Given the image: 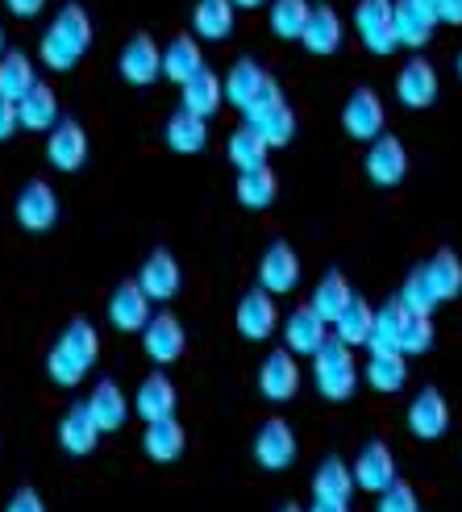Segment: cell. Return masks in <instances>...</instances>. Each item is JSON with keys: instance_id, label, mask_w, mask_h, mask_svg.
<instances>
[{"instance_id": "38", "label": "cell", "mask_w": 462, "mask_h": 512, "mask_svg": "<svg viewBox=\"0 0 462 512\" xmlns=\"http://www.w3.org/2000/svg\"><path fill=\"white\" fill-rule=\"evenodd\" d=\"M350 492H354V471L342 463L338 454H329L325 463L317 467V475H313V496L317 500H346L350 504Z\"/></svg>"}, {"instance_id": "48", "label": "cell", "mask_w": 462, "mask_h": 512, "mask_svg": "<svg viewBox=\"0 0 462 512\" xmlns=\"http://www.w3.org/2000/svg\"><path fill=\"white\" fill-rule=\"evenodd\" d=\"M5 512H46V504H42V496L34 488H17L13 500L5 504Z\"/></svg>"}, {"instance_id": "46", "label": "cell", "mask_w": 462, "mask_h": 512, "mask_svg": "<svg viewBox=\"0 0 462 512\" xmlns=\"http://www.w3.org/2000/svg\"><path fill=\"white\" fill-rule=\"evenodd\" d=\"M379 512H417V492L404 479H396L388 492L379 496Z\"/></svg>"}, {"instance_id": "52", "label": "cell", "mask_w": 462, "mask_h": 512, "mask_svg": "<svg viewBox=\"0 0 462 512\" xmlns=\"http://www.w3.org/2000/svg\"><path fill=\"white\" fill-rule=\"evenodd\" d=\"M304 512H350L346 500H313V508H304Z\"/></svg>"}, {"instance_id": "41", "label": "cell", "mask_w": 462, "mask_h": 512, "mask_svg": "<svg viewBox=\"0 0 462 512\" xmlns=\"http://www.w3.org/2000/svg\"><path fill=\"white\" fill-rule=\"evenodd\" d=\"M279 196V179L271 167H259V171H242L238 175V200L246 209H271Z\"/></svg>"}, {"instance_id": "47", "label": "cell", "mask_w": 462, "mask_h": 512, "mask_svg": "<svg viewBox=\"0 0 462 512\" xmlns=\"http://www.w3.org/2000/svg\"><path fill=\"white\" fill-rule=\"evenodd\" d=\"M279 100H284V92H279V84H275V75H267L263 80V88H259V96L250 100V109H246V121H254L259 113H267V109H275Z\"/></svg>"}, {"instance_id": "22", "label": "cell", "mask_w": 462, "mask_h": 512, "mask_svg": "<svg viewBox=\"0 0 462 512\" xmlns=\"http://www.w3.org/2000/svg\"><path fill=\"white\" fill-rule=\"evenodd\" d=\"M284 342H288L284 350H292V354H317L329 342V325L308 309V304H300L284 321Z\"/></svg>"}, {"instance_id": "3", "label": "cell", "mask_w": 462, "mask_h": 512, "mask_svg": "<svg viewBox=\"0 0 462 512\" xmlns=\"http://www.w3.org/2000/svg\"><path fill=\"white\" fill-rule=\"evenodd\" d=\"M313 379L325 400H350L358 388V363H354L350 346L329 334V342L313 354Z\"/></svg>"}, {"instance_id": "21", "label": "cell", "mask_w": 462, "mask_h": 512, "mask_svg": "<svg viewBox=\"0 0 462 512\" xmlns=\"http://www.w3.org/2000/svg\"><path fill=\"white\" fill-rule=\"evenodd\" d=\"M96 442H100V425H96V417H92L88 400L71 404L67 413H63V421H59V446H63L67 454H92Z\"/></svg>"}, {"instance_id": "14", "label": "cell", "mask_w": 462, "mask_h": 512, "mask_svg": "<svg viewBox=\"0 0 462 512\" xmlns=\"http://www.w3.org/2000/svg\"><path fill=\"white\" fill-rule=\"evenodd\" d=\"M363 167H367V175H371V184L396 188L400 179L408 175V150H404V142H400L396 134H383V138L371 142Z\"/></svg>"}, {"instance_id": "6", "label": "cell", "mask_w": 462, "mask_h": 512, "mask_svg": "<svg viewBox=\"0 0 462 512\" xmlns=\"http://www.w3.org/2000/svg\"><path fill=\"white\" fill-rule=\"evenodd\" d=\"M296 433L284 417H271L259 425V433H254V458H259L263 471H288L296 463Z\"/></svg>"}, {"instance_id": "10", "label": "cell", "mask_w": 462, "mask_h": 512, "mask_svg": "<svg viewBox=\"0 0 462 512\" xmlns=\"http://www.w3.org/2000/svg\"><path fill=\"white\" fill-rule=\"evenodd\" d=\"M117 67H121V75H125L130 84L146 88V84H154V80L163 75V50L154 46V38H150V34H134L130 42L121 46Z\"/></svg>"}, {"instance_id": "2", "label": "cell", "mask_w": 462, "mask_h": 512, "mask_svg": "<svg viewBox=\"0 0 462 512\" xmlns=\"http://www.w3.org/2000/svg\"><path fill=\"white\" fill-rule=\"evenodd\" d=\"M96 358H100V334H96V325L84 321V317H75L59 342L50 346L46 354V371L50 379L59 383V388H75V383H84V375L96 367Z\"/></svg>"}, {"instance_id": "50", "label": "cell", "mask_w": 462, "mask_h": 512, "mask_svg": "<svg viewBox=\"0 0 462 512\" xmlns=\"http://www.w3.org/2000/svg\"><path fill=\"white\" fill-rule=\"evenodd\" d=\"M433 9H438V21L462 25V0H433Z\"/></svg>"}, {"instance_id": "20", "label": "cell", "mask_w": 462, "mask_h": 512, "mask_svg": "<svg viewBox=\"0 0 462 512\" xmlns=\"http://www.w3.org/2000/svg\"><path fill=\"white\" fill-rule=\"evenodd\" d=\"M138 284L150 300H171L179 292V284H184V271H179L171 250H150V259L138 271Z\"/></svg>"}, {"instance_id": "15", "label": "cell", "mask_w": 462, "mask_h": 512, "mask_svg": "<svg viewBox=\"0 0 462 512\" xmlns=\"http://www.w3.org/2000/svg\"><path fill=\"white\" fill-rule=\"evenodd\" d=\"M408 429H413L421 442H438L450 429V404L438 388H421L417 400L408 404Z\"/></svg>"}, {"instance_id": "7", "label": "cell", "mask_w": 462, "mask_h": 512, "mask_svg": "<svg viewBox=\"0 0 462 512\" xmlns=\"http://www.w3.org/2000/svg\"><path fill=\"white\" fill-rule=\"evenodd\" d=\"M354 488H363V492H388L392 483L400 479L396 475V458H392V450H388V442H367L363 450H358V458H354Z\"/></svg>"}, {"instance_id": "28", "label": "cell", "mask_w": 462, "mask_h": 512, "mask_svg": "<svg viewBox=\"0 0 462 512\" xmlns=\"http://www.w3.org/2000/svg\"><path fill=\"white\" fill-rule=\"evenodd\" d=\"M200 71H204V55H200L196 38H192V34H175V38L167 42V50H163V75L184 88L188 80H196Z\"/></svg>"}, {"instance_id": "27", "label": "cell", "mask_w": 462, "mask_h": 512, "mask_svg": "<svg viewBox=\"0 0 462 512\" xmlns=\"http://www.w3.org/2000/svg\"><path fill=\"white\" fill-rule=\"evenodd\" d=\"M179 100H184V113H192V117H204L209 121L217 109H221V100H225V80L217 71H209L204 67L196 80H188L184 84V92H179Z\"/></svg>"}, {"instance_id": "54", "label": "cell", "mask_w": 462, "mask_h": 512, "mask_svg": "<svg viewBox=\"0 0 462 512\" xmlns=\"http://www.w3.org/2000/svg\"><path fill=\"white\" fill-rule=\"evenodd\" d=\"M0 59H5V30H0Z\"/></svg>"}, {"instance_id": "16", "label": "cell", "mask_w": 462, "mask_h": 512, "mask_svg": "<svg viewBox=\"0 0 462 512\" xmlns=\"http://www.w3.org/2000/svg\"><path fill=\"white\" fill-rule=\"evenodd\" d=\"M238 334L246 342H263L275 334V325H279V309H275V296L263 292V288H254L238 300Z\"/></svg>"}, {"instance_id": "53", "label": "cell", "mask_w": 462, "mask_h": 512, "mask_svg": "<svg viewBox=\"0 0 462 512\" xmlns=\"http://www.w3.org/2000/svg\"><path fill=\"white\" fill-rule=\"evenodd\" d=\"M263 0H234V9H259Z\"/></svg>"}, {"instance_id": "51", "label": "cell", "mask_w": 462, "mask_h": 512, "mask_svg": "<svg viewBox=\"0 0 462 512\" xmlns=\"http://www.w3.org/2000/svg\"><path fill=\"white\" fill-rule=\"evenodd\" d=\"M13 17H38L46 9V0H5Z\"/></svg>"}, {"instance_id": "39", "label": "cell", "mask_w": 462, "mask_h": 512, "mask_svg": "<svg viewBox=\"0 0 462 512\" xmlns=\"http://www.w3.org/2000/svg\"><path fill=\"white\" fill-rule=\"evenodd\" d=\"M167 146L179 150V155H196V150L209 146V125H204V117H192L179 109L171 121H167Z\"/></svg>"}, {"instance_id": "34", "label": "cell", "mask_w": 462, "mask_h": 512, "mask_svg": "<svg viewBox=\"0 0 462 512\" xmlns=\"http://www.w3.org/2000/svg\"><path fill=\"white\" fill-rule=\"evenodd\" d=\"M192 25H196V38H209V42L229 38L234 34V0H196Z\"/></svg>"}, {"instance_id": "17", "label": "cell", "mask_w": 462, "mask_h": 512, "mask_svg": "<svg viewBox=\"0 0 462 512\" xmlns=\"http://www.w3.org/2000/svg\"><path fill=\"white\" fill-rule=\"evenodd\" d=\"M46 159L55 171H80L84 159H88V134H84V125L80 121H59L55 130H50L46 138Z\"/></svg>"}, {"instance_id": "35", "label": "cell", "mask_w": 462, "mask_h": 512, "mask_svg": "<svg viewBox=\"0 0 462 512\" xmlns=\"http://www.w3.org/2000/svg\"><path fill=\"white\" fill-rule=\"evenodd\" d=\"M371 329H375V309L363 296H354L346 304V313L333 321V338L346 346H371Z\"/></svg>"}, {"instance_id": "4", "label": "cell", "mask_w": 462, "mask_h": 512, "mask_svg": "<svg viewBox=\"0 0 462 512\" xmlns=\"http://www.w3.org/2000/svg\"><path fill=\"white\" fill-rule=\"evenodd\" d=\"M354 30L367 50L392 55L396 42V0H358L354 5Z\"/></svg>"}, {"instance_id": "42", "label": "cell", "mask_w": 462, "mask_h": 512, "mask_svg": "<svg viewBox=\"0 0 462 512\" xmlns=\"http://www.w3.org/2000/svg\"><path fill=\"white\" fill-rule=\"evenodd\" d=\"M308 17H313V5H308V0H271V30H275V38H288V42L304 38Z\"/></svg>"}, {"instance_id": "43", "label": "cell", "mask_w": 462, "mask_h": 512, "mask_svg": "<svg viewBox=\"0 0 462 512\" xmlns=\"http://www.w3.org/2000/svg\"><path fill=\"white\" fill-rule=\"evenodd\" d=\"M400 300H404V309H408V313H417V317H433V309L442 304L438 292H433V284H429V275H425V263L408 271L404 288H400Z\"/></svg>"}, {"instance_id": "24", "label": "cell", "mask_w": 462, "mask_h": 512, "mask_svg": "<svg viewBox=\"0 0 462 512\" xmlns=\"http://www.w3.org/2000/svg\"><path fill=\"white\" fill-rule=\"evenodd\" d=\"M417 313H408L404 309V300L392 296V300H383L379 309H375V329H371V350H400L404 334H408V321H413Z\"/></svg>"}, {"instance_id": "11", "label": "cell", "mask_w": 462, "mask_h": 512, "mask_svg": "<svg viewBox=\"0 0 462 512\" xmlns=\"http://www.w3.org/2000/svg\"><path fill=\"white\" fill-rule=\"evenodd\" d=\"M150 296L142 292L138 279H125V284H117L113 300H109V321L121 329V334H142V329L150 325Z\"/></svg>"}, {"instance_id": "29", "label": "cell", "mask_w": 462, "mask_h": 512, "mask_svg": "<svg viewBox=\"0 0 462 512\" xmlns=\"http://www.w3.org/2000/svg\"><path fill=\"white\" fill-rule=\"evenodd\" d=\"M363 375H367V383H371L375 392L396 396L404 383H408V358L400 350H371Z\"/></svg>"}, {"instance_id": "12", "label": "cell", "mask_w": 462, "mask_h": 512, "mask_svg": "<svg viewBox=\"0 0 462 512\" xmlns=\"http://www.w3.org/2000/svg\"><path fill=\"white\" fill-rule=\"evenodd\" d=\"M259 392L271 404H284L300 392V367H296V354L292 350H271L259 367Z\"/></svg>"}, {"instance_id": "45", "label": "cell", "mask_w": 462, "mask_h": 512, "mask_svg": "<svg viewBox=\"0 0 462 512\" xmlns=\"http://www.w3.org/2000/svg\"><path fill=\"white\" fill-rule=\"evenodd\" d=\"M433 346V317H413L408 321V334H404V342H400V354L408 358V354H425Z\"/></svg>"}, {"instance_id": "26", "label": "cell", "mask_w": 462, "mask_h": 512, "mask_svg": "<svg viewBox=\"0 0 462 512\" xmlns=\"http://www.w3.org/2000/svg\"><path fill=\"white\" fill-rule=\"evenodd\" d=\"M354 300V292H350V279L342 275V271H325L321 279H317V288H313V300H308V309H313L325 325H333L342 313H346V304Z\"/></svg>"}, {"instance_id": "56", "label": "cell", "mask_w": 462, "mask_h": 512, "mask_svg": "<svg viewBox=\"0 0 462 512\" xmlns=\"http://www.w3.org/2000/svg\"><path fill=\"white\" fill-rule=\"evenodd\" d=\"M279 512H304V508H296V504H288V508H279Z\"/></svg>"}, {"instance_id": "25", "label": "cell", "mask_w": 462, "mask_h": 512, "mask_svg": "<svg viewBox=\"0 0 462 512\" xmlns=\"http://www.w3.org/2000/svg\"><path fill=\"white\" fill-rule=\"evenodd\" d=\"M88 408H92V417L100 425V433H113L125 425V417H130V400H125L121 392V383L117 379H100L92 396H88Z\"/></svg>"}, {"instance_id": "30", "label": "cell", "mask_w": 462, "mask_h": 512, "mask_svg": "<svg viewBox=\"0 0 462 512\" xmlns=\"http://www.w3.org/2000/svg\"><path fill=\"white\" fill-rule=\"evenodd\" d=\"M34 88H38V75H34L30 55H21V50H5V59H0V100L21 105Z\"/></svg>"}, {"instance_id": "23", "label": "cell", "mask_w": 462, "mask_h": 512, "mask_svg": "<svg viewBox=\"0 0 462 512\" xmlns=\"http://www.w3.org/2000/svg\"><path fill=\"white\" fill-rule=\"evenodd\" d=\"M134 413H138L146 425L175 417V383H171L163 371H154V375L142 379V388H138V396H134Z\"/></svg>"}, {"instance_id": "9", "label": "cell", "mask_w": 462, "mask_h": 512, "mask_svg": "<svg viewBox=\"0 0 462 512\" xmlns=\"http://www.w3.org/2000/svg\"><path fill=\"white\" fill-rule=\"evenodd\" d=\"M383 100L375 88H358L350 100H346V109H342V125H346V134L358 138V142H375L383 138Z\"/></svg>"}, {"instance_id": "32", "label": "cell", "mask_w": 462, "mask_h": 512, "mask_svg": "<svg viewBox=\"0 0 462 512\" xmlns=\"http://www.w3.org/2000/svg\"><path fill=\"white\" fill-rule=\"evenodd\" d=\"M184 446H188V433L175 417L154 421L142 433V450H146V458H154V463H175V458L184 454Z\"/></svg>"}, {"instance_id": "13", "label": "cell", "mask_w": 462, "mask_h": 512, "mask_svg": "<svg viewBox=\"0 0 462 512\" xmlns=\"http://www.w3.org/2000/svg\"><path fill=\"white\" fill-rule=\"evenodd\" d=\"M396 96L404 109H429L438 100V67L429 59H408L396 75Z\"/></svg>"}, {"instance_id": "1", "label": "cell", "mask_w": 462, "mask_h": 512, "mask_svg": "<svg viewBox=\"0 0 462 512\" xmlns=\"http://www.w3.org/2000/svg\"><path fill=\"white\" fill-rule=\"evenodd\" d=\"M92 46V17L80 0H67V5L55 13V21L46 25L38 55L50 71H71L84 59V50Z\"/></svg>"}, {"instance_id": "37", "label": "cell", "mask_w": 462, "mask_h": 512, "mask_svg": "<svg viewBox=\"0 0 462 512\" xmlns=\"http://www.w3.org/2000/svg\"><path fill=\"white\" fill-rule=\"evenodd\" d=\"M263 80H267V71L254 63V59H242V63H234V71L225 75V100L234 109H250V100L259 96V88H263Z\"/></svg>"}, {"instance_id": "5", "label": "cell", "mask_w": 462, "mask_h": 512, "mask_svg": "<svg viewBox=\"0 0 462 512\" xmlns=\"http://www.w3.org/2000/svg\"><path fill=\"white\" fill-rule=\"evenodd\" d=\"M13 213H17V225L25 234H46V229L59 221V196L46 179H30V184L17 192Z\"/></svg>"}, {"instance_id": "57", "label": "cell", "mask_w": 462, "mask_h": 512, "mask_svg": "<svg viewBox=\"0 0 462 512\" xmlns=\"http://www.w3.org/2000/svg\"><path fill=\"white\" fill-rule=\"evenodd\" d=\"M429 5H433V0H429Z\"/></svg>"}, {"instance_id": "36", "label": "cell", "mask_w": 462, "mask_h": 512, "mask_svg": "<svg viewBox=\"0 0 462 512\" xmlns=\"http://www.w3.org/2000/svg\"><path fill=\"white\" fill-rule=\"evenodd\" d=\"M267 138L254 130V125L246 121V125H238L234 134H229V163L238 167V175L242 171H259V167H267Z\"/></svg>"}, {"instance_id": "40", "label": "cell", "mask_w": 462, "mask_h": 512, "mask_svg": "<svg viewBox=\"0 0 462 512\" xmlns=\"http://www.w3.org/2000/svg\"><path fill=\"white\" fill-rule=\"evenodd\" d=\"M425 275H429V284L433 292H438V300H454L462 292V259L454 250H438L433 259L425 263Z\"/></svg>"}, {"instance_id": "31", "label": "cell", "mask_w": 462, "mask_h": 512, "mask_svg": "<svg viewBox=\"0 0 462 512\" xmlns=\"http://www.w3.org/2000/svg\"><path fill=\"white\" fill-rule=\"evenodd\" d=\"M17 117H21V130L30 134H50L59 125V96L50 84H38L30 96L17 105Z\"/></svg>"}, {"instance_id": "44", "label": "cell", "mask_w": 462, "mask_h": 512, "mask_svg": "<svg viewBox=\"0 0 462 512\" xmlns=\"http://www.w3.org/2000/svg\"><path fill=\"white\" fill-rule=\"evenodd\" d=\"M254 130H259L263 138H267V146H288L292 138H296V113L288 109V100H279L275 109H267V113H259L250 121Z\"/></svg>"}, {"instance_id": "49", "label": "cell", "mask_w": 462, "mask_h": 512, "mask_svg": "<svg viewBox=\"0 0 462 512\" xmlns=\"http://www.w3.org/2000/svg\"><path fill=\"white\" fill-rule=\"evenodd\" d=\"M17 130H21L17 105H9V100H0V142H9V138H13Z\"/></svg>"}, {"instance_id": "8", "label": "cell", "mask_w": 462, "mask_h": 512, "mask_svg": "<svg viewBox=\"0 0 462 512\" xmlns=\"http://www.w3.org/2000/svg\"><path fill=\"white\" fill-rule=\"evenodd\" d=\"M296 284H300V259H296V250L284 238H275L263 250V259H259V288L271 292V296H284Z\"/></svg>"}, {"instance_id": "18", "label": "cell", "mask_w": 462, "mask_h": 512, "mask_svg": "<svg viewBox=\"0 0 462 512\" xmlns=\"http://www.w3.org/2000/svg\"><path fill=\"white\" fill-rule=\"evenodd\" d=\"M142 346H146V354H150V363H159V367L175 363V358L184 354V346H188L179 317H171V313H154L150 325L142 329Z\"/></svg>"}, {"instance_id": "19", "label": "cell", "mask_w": 462, "mask_h": 512, "mask_svg": "<svg viewBox=\"0 0 462 512\" xmlns=\"http://www.w3.org/2000/svg\"><path fill=\"white\" fill-rule=\"evenodd\" d=\"M438 30V9L429 0H396V42L425 46Z\"/></svg>"}, {"instance_id": "55", "label": "cell", "mask_w": 462, "mask_h": 512, "mask_svg": "<svg viewBox=\"0 0 462 512\" xmlns=\"http://www.w3.org/2000/svg\"><path fill=\"white\" fill-rule=\"evenodd\" d=\"M454 67H458V80H462V50H458V63Z\"/></svg>"}, {"instance_id": "33", "label": "cell", "mask_w": 462, "mask_h": 512, "mask_svg": "<svg viewBox=\"0 0 462 512\" xmlns=\"http://www.w3.org/2000/svg\"><path fill=\"white\" fill-rule=\"evenodd\" d=\"M300 42L313 50V55H333V50L342 46V17L329 5H313V17H308Z\"/></svg>"}]
</instances>
